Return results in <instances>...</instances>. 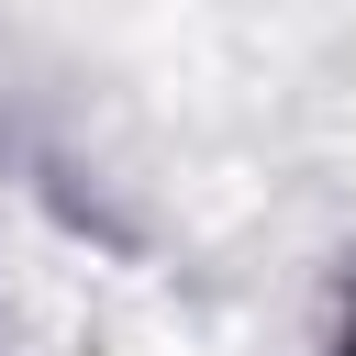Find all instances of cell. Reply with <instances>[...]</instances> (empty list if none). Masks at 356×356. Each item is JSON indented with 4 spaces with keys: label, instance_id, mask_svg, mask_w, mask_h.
Here are the masks:
<instances>
[{
    "label": "cell",
    "instance_id": "obj_1",
    "mask_svg": "<svg viewBox=\"0 0 356 356\" xmlns=\"http://www.w3.org/2000/svg\"><path fill=\"white\" fill-rule=\"evenodd\" d=\"M345 356H356V334H345Z\"/></svg>",
    "mask_w": 356,
    "mask_h": 356
}]
</instances>
